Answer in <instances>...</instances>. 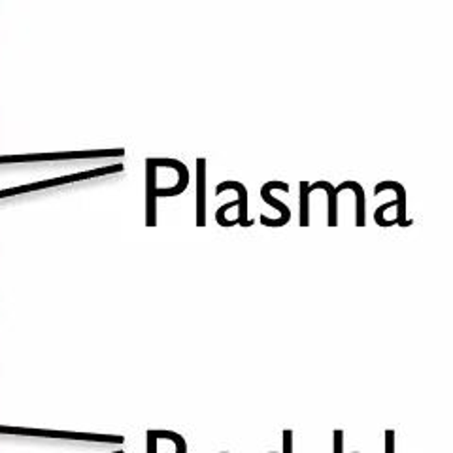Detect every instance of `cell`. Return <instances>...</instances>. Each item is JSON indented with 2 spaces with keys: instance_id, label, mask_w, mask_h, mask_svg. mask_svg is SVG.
<instances>
[{
  "instance_id": "obj_1",
  "label": "cell",
  "mask_w": 453,
  "mask_h": 453,
  "mask_svg": "<svg viewBox=\"0 0 453 453\" xmlns=\"http://www.w3.org/2000/svg\"><path fill=\"white\" fill-rule=\"evenodd\" d=\"M388 189H391V191H395V201H396V225L399 226H403V229H406V226H410L412 225L414 221L412 219H408L406 218V189H404V186L401 181H393V180H386V181H380L378 186L374 188V193L376 195H380V193H384V191H388Z\"/></svg>"
},
{
  "instance_id": "obj_2",
  "label": "cell",
  "mask_w": 453,
  "mask_h": 453,
  "mask_svg": "<svg viewBox=\"0 0 453 453\" xmlns=\"http://www.w3.org/2000/svg\"><path fill=\"white\" fill-rule=\"evenodd\" d=\"M226 189H234L236 193H238V223L244 226V229H248V226H251L253 225V221L248 218V189H246V186L244 183H240V181H233V180H229V181H223V183H219V186L216 188V193L219 195V193H223V191H226Z\"/></svg>"
},
{
  "instance_id": "obj_3",
  "label": "cell",
  "mask_w": 453,
  "mask_h": 453,
  "mask_svg": "<svg viewBox=\"0 0 453 453\" xmlns=\"http://www.w3.org/2000/svg\"><path fill=\"white\" fill-rule=\"evenodd\" d=\"M273 189H281V191H286V193H289V186L286 181H278V180H274V181H266L265 186L261 188V198L263 201L266 203V204H271L273 208H276L278 211H280V218L283 219V223H289V219H291V210H289V206L288 204H283L281 201H278V198H274L273 195H271V191Z\"/></svg>"
},
{
  "instance_id": "obj_4",
  "label": "cell",
  "mask_w": 453,
  "mask_h": 453,
  "mask_svg": "<svg viewBox=\"0 0 453 453\" xmlns=\"http://www.w3.org/2000/svg\"><path fill=\"white\" fill-rule=\"evenodd\" d=\"M157 444L151 441V449L155 453H186V442L181 441V436L174 433H157Z\"/></svg>"
},
{
  "instance_id": "obj_5",
  "label": "cell",
  "mask_w": 453,
  "mask_h": 453,
  "mask_svg": "<svg viewBox=\"0 0 453 453\" xmlns=\"http://www.w3.org/2000/svg\"><path fill=\"white\" fill-rule=\"evenodd\" d=\"M346 189H351L353 193H356V225L365 226V191L361 188V183L353 181V180H346L340 183L338 188H334L336 195H340Z\"/></svg>"
},
{
  "instance_id": "obj_6",
  "label": "cell",
  "mask_w": 453,
  "mask_h": 453,
  "mask_svg": "<svg viewBox=\"0 0 453 453\" xmlns=\"http://www.w3.org/2000/svg\"><path fill=\"white\" fill-rule=\"evenodd\" d=\"M316 189H325V193H327L329 196V226H336L338 223V204H336V191H334V186L331 181H325V180H319L316 183H311L310 186V193L316 191Z\"/></svg>"
},
{
  "instance_id": "obj_7",
  "label": "cell",
  "mask_w": 453,
  "mask_h": 453,
  "mask_svg": "<svg viewBox=\"0 0 453 453\" xmlns=\"http://www.w3.org/2000/svg\"><path fill=\"white\" fill-rule=\"evenodd\" d=\"M204 174H206V161L204 159H198V225H204Z\"/></svg>"
},
{
  "instance_id": "obj_8",
  "label": "cell",
  "mask_w": 453,
  "mask_h": 453,
  "mask_svg": "<svg viewBox=\"0 0 453 453\" xmlns=\"http://www.w3.org/2000/svg\"><path fill=\"white\" fill-rule=\"evenodd\" d=\"M310 225V183L301 181V226Z\"/></svg>"
},
{
  "instance_id": "obj_9",
  "label": "cell",
  "mask_w": 453,
  "mask_h": 453,
  "mask_svg": "<svg viewBox=\"0 0 453 453\" xmlns=\"http://www.w3.org/2000/svg\"><path fill=\"white\" fill-rule=\"evenodd\" d=\"M389 208H396V201H391V203L381 204V206H378V208H376V211H374V219H376V223H378L380 226H384V229H388V226L396 225V221H395V219H388V221L384 219L386 210H389Z\"/></svg>"
},
{
  "instance_id": "obj_10",
  "label": "cell",
  "mask_w": 453,
  "mask_h": 453,
  "mask_svg": "<svg viewBox=\"0 0 453 453\" xmlns=\"http://www.w3.org/2000/svg\"><path fill=\"white\" fill-rule=\"evenodd\" d=\"M333 453H344V431L334 429L333 433ZM351 453H361V451H351Z\"/></svg>"
},
{
  "instance_id": "obj_11",
  "label": "cell",
  "mask_w": 453,
  "mask_h": 453,
  "mask_svg": "<svg viewBox=\"0 0 453 453\" xmlns=\"http://www.w3.org/2000/svg\"><path fill=\"white\" fill-rule=\"evenodd\" d=\"M293 431L291 429H286L283 431V449L281 451H268V453H295V448H293Z\"/></svg>"
},
{
  "instance_id": "obj_12",
  "label": "cell",
  "mask_w": 453,
  "mask_h": 453,
  "mask_svg": "<svg viewBox=\"0 0 453 453\" xmlns=\"http://www.w3.org/2000/svg\"><path fill=\"white\" fill-rule=\"evenodd\" d=\"M231 208H238V198H236V201H231V203L223 204V206L218 210L216 219L219 221V225H221V226H229V225H226V221H225V214H226V210H231Z\"/></svg>"
},
{
  "instance_id": "obj_13",
  "label": "cell",
  "mask_w": 453,
  "mask_h": 453,
  "mask_svg": "<svg viewBox=\"0 0 453 453\" xmlns=\"http://www.w3.org/2000/svg\"><path fill=\"white\" fill-rule=\"evenodd\" d=\"M395 431L388 429L386 431V453H395L396 451V438H395Z\"/></svg>"
},
{
  "instance_id": "obj_14",
  "label": "cell",
  "mask_w": 453,
  "mask_h": 453,
  "mask_svg": "<svg viewBox=\"0 0 453 453\" xmlns=\"http://www.w3.org/2000/svg\"><path fill=\"white\" fill-rule=\"evenodd\" d=\"M221 453H229V451H221Z\"/></svg>"
}]
</instances>
